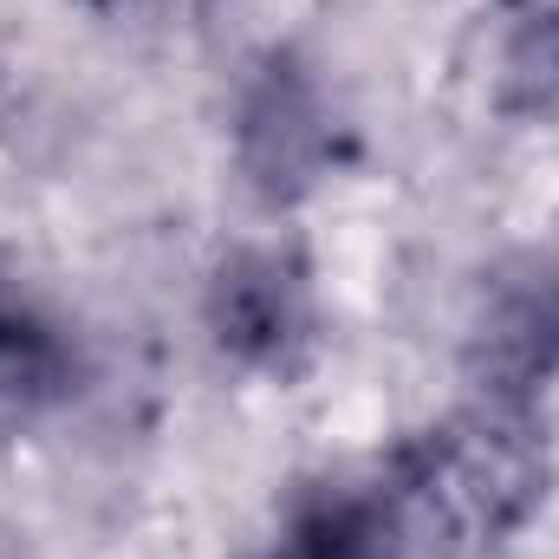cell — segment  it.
<instances>
[{"mask_svg":"<svg viewBox=\"0 0 559 559\" xmlns=\"http://www.w3.org/2000/svg\"><path fill=\"white\" fill-rule=\"evenodd\" d=\"M384 501L411 540V554L429 547L442 559H475L508 547L554 488V449L527 404H468L449 411L429 429H417L391 468H384Z\"/></svg>","mask_w":559,"mask_h":559,"instance_id":"cell-1","label":"cell"},{"mask_svg":"<svg viewBox=\"0 0 559 559\" xmlns=\"http://www.w3.org/2000/svg\"><path fill=\"white\" fill-rule=\"evenodd\" d=\"M202 319H209L215 352L235 358L254 378H293V371H306V358L319 345L312 280L280 248H241V254H228L209 274Z\"/></svg>","mask_w":559,"mask_h":559,"instance_id":"cell-2","label":"cell"},{"mask_svg":"<svg viewBox=\"0 0 559 559\" xmlns=\"http://www.w3.org/2000/svg\"><path fill=\"white\" fill-rule=\"evenodd\" d=\"M235 156H241V176L267 202H299L306 189L332 176L338 124H332L325 92L293 52H267L248 72L241 105H235Z\"/></svg>","mask_w":559,"mask_h":559,"instance_id":"cell-3","label":"cell"},{"mask_svg":"<svg viewBox=\"0 0 559 559\" xmlns=\"http://www.w3.org/2000/svg\"><path fill=\"white\" fill-rule=\"evenodd\" d=\"M462 365L481 397L534 404L559 378V261H514L481 286L462 338Z\"/></svg>","mask_w":559,"mask_h":559,"instance_id":"cell-4","label":"cell"},{"mask_svg":"<svg viewBox=\"0 0 559 559\" xmlns=\"http://www.w3.org/2000/svg\"><path fill=\"white\" fill-rule=\"evenodd\" d=\"M261 559H417V554H411L384 488L325 481V488H306L280 514V534L267 540Z\"/></svg>","mask_w":559,"mask_h":559,"instance_id":"cell-5","label":"cell"},{"mask_svg":"<svg viewBox=\"0 0 559 559\" xmlns=\"http://www.w3.org/2000/svg\"><path fill=\"white\" fill-rule=\"evenodd\" d=\"M79 378L66 332L0 274V429L46 417Z\"/></svg>","mask_w":559,"mask_h":559,"instance_id":"cell-6","label":"cell"},{"mask_svg":"<svg viewBox=\"0 0 559 559\" xmlns=\"http://www.w3.org/2000/svg\"><path fill=\"white\" fill-rule=\"evenodd\" d=\"M495 111L521 124L559 118V0H501L495 13Z\"/></svg>","mask_w":559,"mask_h":559,"instance_id":"cell-7","label":"cell"}]
</instances>
